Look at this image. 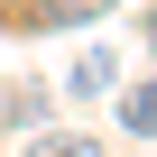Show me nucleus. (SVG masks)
Here are the masks:
<instances>
[{
	"label": "nucleus",
	"mask_w": 157,
	"mask_h": 157,
	"mask_svg": "<svg viewBox=\"0 0 157 157\" xmlns=\"http://www.w3.org/2000/svg\"><path fill=\"white\" fill-rule=\"evenodd\" d=\"M93 10H102V0H93Z\"/></svg>",
	"instance_id": "5"
},
{
	"label": "nucleus",
	"mask_w": 157,
	"mask_h": 157,
	"mask_svg": "<svg viewBox=\"0 0 157 157\" xmlns=\"http://www.w3.org/2000/svg\"><path fill=\"white\" fill-rule=\"evenodd\" d=\"M120 120H129L139 139H157V74H148V83H129V93H120Z\"/></svg>",
	"instance_id": "1"
},
{
	"label": "nucleus",
	"mask_w": 157,
	"mask_h": 157,
	"mask_svg": "<svg viewBox=\"0 0 157 157\" xmlns=\"http://www.w3.org/2000/svg\"><path fill=\"white\" fill-rule=\"evenodd\" d=\"M148 46H157V19H148Z\"/></svg>",
	"instance_id": "4"
},
{
	"label": "nucleus",
	"mask_w": 157,
	"mask_h": 157,
	"mask_svg": "<svg viewBox=\"0 0 157 157\" xmlns=\"http://www.w3.org/2000/svg\"><path fill=\"white\" fill-rule=\"evenodd\" d=\"M28 157H102V148H93V139H37Z\"/></svg>",
	"instance_id": "3"
},
{
	"label": "nucleus",
	"mask_w": 157,
	"mask_h": 157,
	"mask_svg": "<svg viewBox=\"0 0 157 157\" xmlns=\"http://www.w3.org/2000/svg\"><path fill=\"white\" fill-rule=\"evenodd\" d=\"M102 83H111V56H102V46H93V56H83V65H74V93H102Z\"/></svg>",
	"instance_id": "2"
}]
</instances>
